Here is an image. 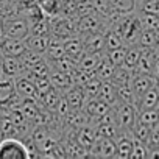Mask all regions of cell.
Masks as SVG:
<instances>
[{
	"mask_svg": "<svg viewBox=\"0 0 159 159\" xmlns=\"http://www.w3.org/2000/svg\"><path fill=\"white\" fill-rule=\"evenodd\" d=\"M3 38V33H2V20H0V39Z\"/></svg>",
	"mask_w": 159,
	"mask_h": 159,
	"instance_id": "obj_47",
	"label": "cell"
},
{
	"mask_svg": "<svg viewBox=\"0 0 159 159\" xmlns=\"http://www.w3.org/2000/svg\"><path fill=\"white\" fill-rule=\"evenodd\" d=\"M17 58H19V62H20V67H22V75H25L38 61L42 59V55L27 48V50H25L20 56H17Z\"/></svg>",
	"mask_w": 159,
	"mask_h": 159,
	"instance_id": "obj_25",
	"label": "cell"
},
{
	"mask_svg": "<svg viewBox=\"0 0 159 159\" xmlns=\"http://www.w3.org/2000/svg\"><path fill=\"white\" fill-rule=\"evenodd\" d=\"M109 5L114 13L129 14L136 11V0H109Z\"/></svg>",
	"mask_w": 159,
	"mask_h": 159,
	"instance_id": "obj_31",
	"label": "cell"
},
{
	"mask_svg": "<svg viewBox=\"0 0 159 159\" xmlns=\"http://www.w3.org/2000/svg\"><path fill=\"white\" fill-rule=\"evenodd\" d=\"M50 72H52V66H50V62L42 56V59L41 61H38L25 75H28L31 80H34V78H42V76H48L50 75Z\"/></svg>",
	"mask_w": 159,
	"mask_h": 159,
	"instance_id": "obj_26",
	"label": "cell"
},
{
	"mask_svg": "<svg viewBox=\"0 0 159 159\" xmlns=\"http://www.w3.org/2000/svg\"><path fill=\"white\" fill-rule=\"evenodd\" d=\"M131 78H133V70L125 67L123 64L120 66H116L114 72H112V76L109 81L117 88V86H125V84H131Z\"/></svg>",
	"mask_w": 159,
	"mask_h": 159,
	"instance_id": "obj_18",
	"label": "cell"
},
{
	"mask_svg": "<svg viewBox=\"0 0 159 159\" xmlns=\"http://www.w3.org/2000/svg\"><path fill=\"white\" fill-rule=\"evenodd\" d=\"M125 52H126V47L122 45V47H117V48H112V50L103 52V56H105L109 62H112L114 66H120V64L123 62Z\"/></svg>",
	"mask_w": 159,
	"mask_h": 159,
	"instance_id": "obj_36",
	"label": "cell"
},
{
	"mask_svg": "<svg viewBox=\"0 0 159 159\" xmlns=\"http://www.w3.org/2000/svg\"><path fill=\"white\" fill-rule=\"evenodd\" d=\"M3 58H5V55L0 52V75H2V66H3Z\"/></svg>",
	"mask_w": 159,
	"mask_h": 159,
	"instance_id": "obj_43",
	"label": "cell"
},
{
	"mask_svg": "<svg viewBox=\"0 0 159 159\" xmlns=\"http://www.w3.org/2000/svg\"><path fill=\"white\" fill-rule=\"evenodd\" d=\"M75 3L76 5H86V3H89V0H75Z\"/></svg>",
	"mask_w": 159,
	"mask_h": 159,
	"instance_id": "obj_44",
	"label": "cell"
},
{
	"mask_svg": "<svg viewBox=\"0 0 159 159\" xmlns=\"http://www.w3.org/2000/svg\"><path fill=\"white\" fill-rule=\"evenodd\" d=\"M0 2H2V0H0Z\"/></svg>",
	"mask_w": 159,
	"mask_h": 159,
	"instance_id": "obj_49",
	"label": "cell"
},
{
	"mask_svg": "<svg viewBox=\"0 0 159 159\" xmlns=\"http://www.w3.org/2000/svg\"><path fill=\"white\" fill-rule=\"evenodd\" d=\"M139 13H147V14H157L159 16V0H145L142 5L136 8Z\"/></svg>",
	"mask_w": 159,
	"mask_h": 159,
	"instance_id": "obj_40",
	"label": "cell"
},
{
	"mask_svg": "<svg viewBox=\"0 0 159 159\" xmlns=\"http://www.w3.org/2000/svg\"><path fill=\"white\" fill-rule=\"evenodd\" d=\"M102 86V80L97 78V76H92L88 83L83 84V92H84V100L86 98H92V97H97L98 94V89Z\"/></svg>",
	"mask_w": 159,
	"mask_h": 159,
	"instance_id": "obj_37",
	"label": "cell"
},
{
	"mask_svg": "<svg viewBox=\"0 0 159 159\" xmlns=\"http://www.w3.org/2000/svg\"><path fill=\"white\" fill-rule=\"evenodd\" d=\"M48 80H50V83H52V88L56 89L61 95H64L73 86L72 75L64 73V72H59V70H53L52 69V72L48 75Z\"/></svg>",
	"mask_w": 159,
	"mask_h": 159,
	"instance_id": "obj_13",
	"label": "cell"
},
{
	"mask_svg": "<svg viewBox=\"0 0 159 159\" xmlns=\"http://www.w3.org/2000/svg\"><path fill=\"white\" fill-rule=\"evenodd\" d=\"M97 97L100 100H103L106 105L109 106H114L117 103V92H116V86L109 81V80H106V81H102V86L98 89V94Z\"/></svg>",
	"mask_w": 159,
	"mask_h": 159,
	"instance_id": "obj_20",
	"label": "cell"
},
{
	"mask_svg": "<svg viewBox=\"0 0 159 159\" xmlns=\"http://www.w3.org/2000/svg\"><path fill=\"white\" fill-rule=\"evenodd\" d=\"M157 83V78L145 73H134L131 78V92H133V103H136L153 84Z\"/></svg>",
	"mask_w": 159,
	"mask_h": 159,
	"instance_id": "obj_5",
	"label": "cell"
},
{
	"mask_svg": "<svg viewBox=\"0 0 159 159\" xmlns=\"http://www.w3.org/2000/svg\"><path fill=\"white\" fill-rule=\"evenodd\" d=\"M89 3H91L94 13H97L98 16H102L106 20H109L111 16L114 14V11L109 5V0H89Z\"/></svg>",
	"mask_w": 159,
	"mask_h": 159,
	"instance_id": "obj_30",
	"label": "cell"
},
{
	"mask_svg": "<svg viewBox=\"0 0 159 159\" xmlns=\"http://www.w3.org/2000/svg\"><path fill=\"white\" fill-rule=\"evenodd\" d=\"M5 139V134H3V131H2V128H0V142H2Z\"/></svg>",
	"mask_w": 159,
	"mask_h": 159,
	"instance_id": "obj_45",
	"label": "cell"
},
{
	"mask_svg": "<svg viewBox=\"0 0 159 159\" xmlns=\"http://www.w3.org/2000/svg\"><path fill=\"white\" fill-rule=\"evenodd\" d=\"M133 136L128 133H120L114 143H116V157L122 159H129L131 157V150H133Z\"/></svg>",
	"mask_w": 159,
	"mask_h": 159,
	"instance_id": "obj_16",
	"label": "cell"
},
{
	"mask_svg": "<svg viewBox=\"0 0 159 159\" xmlns=\"http://www.w3.org/2000/svg\"><path fill=\"white\" fill-rule=\"evenodd\" d=\"M159 105V91H157V83L153 84L136 103V109L137 111H145V109H153V108H157Z\"/></svg>",
	"mask_w": 159,
	"mask_h": 159,
	"instance_id": "obj_14",
	"label": "cell"
},
{
	"mask_svg": "<svg viewBox=\"0 0 159 159\" xmlns=\"http://www.w3.org/2000/svg\"><path fill=\"white\" fill-rule=\"evenodd\" d=\"M0 159H30V150L17 137H5L0 142Z\"/></svg>",
	"mask_w": 159,
	"mask_h": 159,
	"instance_id": "obj_3",
	"label": "cell"
},
{
	"mask_svg": "<svg viewBox=\"0 0 159 159\" xmlns=\"http://www.w3.org/2000/svg\"><path fill=\"white\" fill-rule=\"evenodd\" d=\"M95 129H97V136L98 137H108L116 140V137L120 134L117 125L114 122H103V123H95Z\"/></svg>",
	"mask_w": 159,
	"mask_h": 159,
	"instance_id": "obj_27",
	"label": "cell"
},
{
	"mask_svg": "<svg viewBox=\"0 0 159 159\" xmlns=\"http://www.w3.org/2000/svg\"><path fill=\"white\" fill-rule=\"evenodd\" d=\"M64 98L69 105L70 109H78L81 108L83 102H84V92H83V88L78 86V84H73L66 94H64Z\"/></svg>",
	"mask_w": 159,
	"mask_h": 159,
	"instance_id": "obj_19",
	"label": "cell"
},
{
	"mask_svg": "<svg viewBox=\"0 0 159 159\" xmlns=\"http://www.w3.org/2000/svg\"><path fill=\"white\" fill-rule=\"evenodd\" d=\"M42 13L45 17H55L61 14V7H62V0H42L39 3Z\"/></svg>",
	"mask_w": 159,
	"mask_h": 159,
	"instance_id": "obj_29",
	"label": "cell"
},
{
	"mask_svg": "<svg viewBox=\"0 0 159 159\" xmlns=\"http://www.w3.org/2000/svg\"><path fill=\"white\" fill-rule=\"evenodd\" d=\"M27 50L25 41L24 39H16V38H8L3 36L0 39V52L5 56H20Z\"/></svg>",
	"mask_w": 159,
	"mask_h": 159,
	"instance_id": "obj_9",
	"label": "cell"
},
{
	"mask_svg": "<svg viewBox=\"0 0 159 159\" xmlns=\"http://www.w3.org/2000/svg\"><path fill=\"white\" fill-rule=\"evenodd\" d=\"M14 91L20 98H38L34 81L28 75H19L14 78Z\"/></svg>",
	"mask_w": 159,
	"mask_h": 159,
	"instance_id": "obj_8",
	"label": "cell"
},
{
	"mask_svg": "<svg viewBox=\"0 0 159 159\" xmlns=\"http://www.w3.org/2000/svg\"><path fill=\"white\" fill-rule=\"evenodd\" d=\"M50 66H52L53 70H59V72H64V73L72 75V72L76 69V61L72 59V58L67 56V55H62V56L56 58L55 61H52Z\"/></svg>",
	"mask_w": 159,
	"mask_h": 159,
	"instance_id": "obj_23",
	"label": "cell"
},
{
	"mask_svg": "<svg viewBox=\"0 0 159 159\" xmlns=\"http://www.w3.org/2000/svg\"><path fill=\"white\" fill-rule=\"evenodd\" d=\"M134 73H145L157 78L159 72V53H157V45L150 47V48H140V56L133 69Z\"/></svg>",
	"mask_w": 159,
	"mask_h": 159,
	"instance_id": "obj_2",
	"label": "cell"
},
{
	"mask_svg": "<svg viewBox=\"0 0 159 159\" xmlns=\"http://www.w3.org/2000/svg\"><path fill=\"white\" fill-rule=\"evenodd\" d=\"M62 55H64L62 39H59V38H56V36L50 34V36H48L47 48H45V52L42 53V56H44L48 62H52V61H55L56 58H59V56H62Z\"/></svg>",
	"mask_w": 159,
	"mask_h": 159,
	"instance_id": "obj_17",
	"label": "cell"
},
{
	"mask_svg": "<svg viewBox=\"0 0 159 159\" xmlns=\"http://www.w3.org/2000/svg\"><path fill=\"white\" fill-rule=\"evenodd\" d=\"M159 44V30H142L137 45L140 48H150L156 47Z\"/></svg>",
	"mask_w": 159,
	"mask_h": 159,
	"instance_id": "obj_24",
	"label": "cell"
},
{
	"mask_svg": "<svg viewBox=\"0 0 159 159\" xmlns=\"http://www.w3.org/2000/svg\"><path fill=\"white\" fill-rule=\"evenodd\" d=\"M33 81H34V88H36V91H38V95H41V94L47 92L48 89H52V83H50L48 76H42V78H34Z\"/></svg>",
	"mask_w": 159,
	"mask_h": 159,
	"instance_id": "obj_42",
	"label": "cell"
},
{
	"mask_svg": "<svg viewBox=\"0 0 159 159\" xmlns=\"http://www.w3.org/2000/svg\"><path fill=\"white\" fill-rule=\"evenodd\" d=\"M150 126H147V125H143L142 122H139L137 119H136V123H134V126H133V129H131V136H133V139H136V140H140V142H147V139H148V134H150Z\"/></svg>",
	"mask_w": 159,
	"mask_h": 159,
	"instance_id": "obj_38",
	"label": "cell"
},
{
	"mask_svg": "<svg viewBox=\"0 0 159 159\" xmlns=\"http://www.w3.org/2000/svg\"><path fill=\"white\" fill-rule=\"evenodd\" d=\"M109 105H106L103 100H100L98 97H92V98H86L81 105V109L89 116L91 120H95L98 119L100 116H103L105 112L109 111Z\"/></svg>",
	"mask_w": 159,
	"mask_h": 159,
	"instance_id": "obj_11",
	"label": "cell"
},
{
	"mask_svg": "<svg viewBox=\"0 0 159 159\" xmlns=\"http://www.w3.org/2000/svg\"><path fill=\"white\" fill-rule=\"evenodd\" d=\"M8 2H11V3H19L20 0H8Z\"/></svg>",
	"mask_w": 159,
	"mask_h": 159,
	"instance_id": "obj_48",
	"label": "cell"
},
{
	"mask_svg": "<svg viewBox=\"0 0 159 159\" xmlns=\"http://www.w3.org/2000/svg\"><path fill=\"white\" fill-rule=\"evenodd\" d=\"M83 38V50L84 53H103L105 52V33L97 31Z\"/></svg>",
	"mask_w": 159,
	"mask_h": 159,
	"instance_id": "obj_12",
	"label": "cell"
},
{
	"mask_svg": "<svg viewBox=\"0 0 159 159\" xmlns=\"http://www.w3.org/2000/svg\"><path fill=\"white\" fill-rule=\"evenodd\" d=\"M2 75L8 78H16L22 75V67L19 62V58L16 56H5L3 58V66H2Z\"/></svg>",
	"mask_w": 159,
	"mask_h": 159,
	"instance_id": "obj_21",
	"label": "cell"
},
{
	"mask_svg": "<svg viewBox=\"0 0 159 159\" xmlns=\"http://www.w3.org/2000/svg\"><path fill=\"white\" fill-rule=\"evenodd\" d=\"M140 31H142V27H140V22H139V17L134 13H131L128 16V20H126V25L122 31V42L125 47L128 45H137V41H139V36H140Z\"/></svg>",
	"mask_w": 159,
	"mask_h": 159,
	"instance_id": "obj_6",
	"label": "cell"
},
{
	"mask_svg": "<svg viewBox=\"0 0 159 159\" xmlns=\"http://www.w3.org/2000/svg\"><path fill=\"white\" fill-rule=\"evenodd\" d=\"M137 120L142 122L143 125L147 126H154V125H159V112H157V108H153V109H145V111H137Z\"/></svg>",
	"mask_w": 159,
	"mask_h": 159,
	"instance_id": "obj_32",
	"label": "cell"
},
{
	"mask_svg": "<svg viewBox=\"0 0 159 159\" xmlns=\"http://www.w3.org/2000/svg\"><path fill=\"white\" fill-rule=\"evenodd\" d=\"M139 56H140V47L139 45H128L126 47V52H125V58H123V66L128 67V69H134L137 61H139Z\"/></svg>",
	"mask_w": 159,
	"mask_h": 159,
	"instance_id": "obj_34",
	"label": "cell"
},
{
	"mask_svg": "<svg viewBox=\"0 0 159 159\" xmlns=\"http://www.w3.org/2000/svg\"><path fill=\"white\" fill-rule=\"evenodd\" d=\"M112 116H114V123L117 125L120 133H128L131 134V129L136 123L137 119V109L133 103H122L117 102L114 106H111Z\"/></svg>",
	"mask_w": 159,
	"mask_h": 159,
	"instance_id": "obj_1",
	"label": "cell"
},
{
	"mask_svg": "<svg viewBox=\"0 0 159 159\" xmlns=\"http://www.w3.org/2000/svg\"><path fill=\"white\" fill-rule=\"evenodd\" d=\"M143 2H145V0H136V8H137L139 5H142Z\"/></svg>",
	"mask_w": 159,
	"mask_h": 159,
	"instance_id": "obj_46",
	"label": "cell"
},
{
	"mask_svg": "<svg viewBox=\"0 0 159 159\" xmlns=\"http://www.w3.org/2000/svg\"><path fill=\"white\" fill-rule=\"evenodd\" d=\"M2 33L8 38L25 39L30 34V24L22 14H16L2 20Z\"/></svg>",
	"mask_w": 159,
	"mask_h": 159,
	"instance_id": "obj_4",
	"label": "cell"
},
{
	"mask_svg": "<svg viewBox=\"0 0 159 159\" xmlns=\"http://www.w3.org/2000/svg\"><path fill=\"white\" fill-rule=\"evenodd\" d=\"M148 156V148L143 142L140 140H133V150H131V157H136V159H143Z\"/></svg>",
	"mask_w": 159,
	"mask_h": 159,
	"instance_id": "obj_41",
	"label": "cell"
},
{
	"mask_svg": "<svg viewBox=\"0 0 159 159\" xmlns=\"http://www.w3.org/2000/svg\"><path fill=\"white\" fill-rule=\"evenodd\" d=\"M98 136H97V129H95V123L91 120L89 123H86V125H83L81 128H78L76 131H75V139H76V142L81 145L86 151L89 150V147L94 143V140L97 139Z\"/></svg>",
	"mask_w": 159,
	"mask_h": 159,
	"instance_id": "obj_10",
	"label": "cell"
},
{
	"mask_svg": "<svg viewBox=\"0 0 159 159\" xmlns=\"http://www.w3.org/2000/svg\"><path fill=\"white\" fill-rule=\"evenodd\" d=\"M88 157H116V143L108 137H97L88 150Z\"/></svg>",
	"mask_w": 159,
	"mask_h": 159,
	"instance_id": "obj_7",
	"label": "cell"
},
{
	"mask_svg": "<svg viewBox=\"0 0 159 159\" xmlns=\"http://www.w3.org/2000/svg\"><path fill=\"white\" fill-rule=\"evenodd\" d=\"M62 45H64V55L70 56L75 61H78V58L84 53V50H83V38L80 34H73V36L64 39Z\"/></svg>",
	"mask_w": 159,
	"mask_h": 159,
	"instance_id": "obj_15",
	"label": "cell"
},
{
	"mask_svg": "<svg viewBox=\"0 0 159 159\" xmlns=\"http://www.w3.org/2000/svg\"><path fill=\"white\" fill-rule=\"evenodd\" d=\"M142 30H159V16L157 14H147L136 11Z\"/></svg>",
	"mask_w": 159,
	"mask_h": 159,
	"instance_id": "obj_33",
	"label": "cell"
},
{
	"mask_svg": "<svg viewBox=\"0 0 159 159\" xmlns=\"http://www.w3.org/2000/svg\"><path fill=\"white\" fill-rule=\"evenodd\" d=\"M25 45L28 50H33L36 53H44L48 44V36H39V34H28L25 39Z\"/></svg>",
	"mask_w": 159,
	"mask_h": 159,
	"instance_id": "obj_22",
	"label": "cell"
},
{
	"mask_svg": "<svg viewBox=\"0 0 159 159\" xmlns=\"http://www.w3.org/2000/svg\"><path fill=\"white\" fill-rule=\"evenodd\" d=\"M122 45H123L122 38L117 33H114L112 30L108 28L105 31V52L112 50V48H117V47H122Z\"/></svg>",
	"mask_w": 159,
	"mask_h": 159,
	"instance_id": "obj_39",
	"label": "cell"
},
{
	"mask_svg": "<svg viewBox=\"0 0 159 159\" xmlns=\"http://www.w3.org/2000/svg\"><path fill=\"white\" fill-rule=\"evenodd\" d=\"M114 69H116V66H114L112 62H109V61H108L105 56H102V59H100L98 66L95 67V76H97V78H100L102 81H106V80H111Z\"/></svg>",
	"mask_w": 159,
	"mask_h": 159,
	"instance_id": "obj_28",
	"label": "cell"
},
{
	"mask_svg": "<svg viewBox=\"0 0 159 159\" xmlns=\"http://www.w3.org/2000/svg\"><path fill=\"white\" fill-rule=\"evenodd\" d=\"M14 80L0 75V102L8 98L11 94H14Z\"/></svg>",
	"mask_w": 159,
	"mask_h": 159,
	"instance_id": "obj_35",
	"label": "cell"
}]
</instances>
